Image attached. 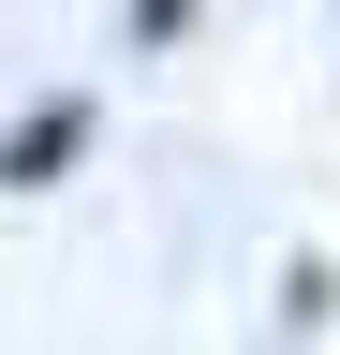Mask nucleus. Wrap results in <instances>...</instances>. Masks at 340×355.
Returning <instances> with one entry per match:
<instances>
[{"label": "nucleus", "mask_w": 340, "mask_h": 355, "mask_svg": "<svg viewBox=\"0 0 340 355\" xmlns=\"http://www.w3.org/2000/svg\"><path fill=\"white\" fill-rule=\"evenodd\" d=\"M89 148V89H45L15 133H0V193H60V163Z\"/></svg>", "instance_id": "f257e3e1"}, {"label": "nucleus", "mask_w": 340, "mask_h": 355, "mask_svg": "<svg viewBox=\"0 0 340 355\" xmlns=\"http://www.w3.org/2000/svg\"><path fill=\"white\" fill-rule=\"evenodd\" d=\"M193 30V0H134V44H178Z\"/></svg>", "instance_id": "f03ea898"}]
</instances>
